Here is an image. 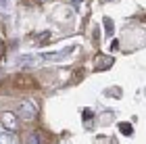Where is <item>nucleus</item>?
Returning <instances> with one entry per match:
<instances>
[{"instance_id":"1","label":"nucleus","mask_w":146,"mask_h":144,"mask_svg":"<svg viewBox=\"0 0 146 144\" xmlns=\"http://www.w3.org/2000/svg\"><path fill=\"white\" fill-rule=\"evenodd\" d=\"M6 88H13L15 92H27V90H36L38 84L31 75L21 73V75L13 77V80H6V82L0 84V92H6Z\"/></svg>"},{"instance_id":"2","label":"nucleus","mask_w":146,"mask_h":144,"mask_svg":"<svg viewBox=\"0 0 146 144\" xmlns=\"http://www.w3.org/2000/svg\"><path fill=\"white\" fill-rule=\"evenodd\" d=\"M0 123L11 129V132H17L19 129V115L15 111H0Z\"/></svg>"},{"instance_id":"3","label":"nucleus","mask_w":146,"mask_h":144,"mask_svg":"<svg viewBox=\"0 0 146 144\" xmlns=\"http://www.w3.org/2000/svg\"><path fill=\"white\" fill-rule=\"evenodd\" d=\"M15 113L21 117V119H34L36 117V107H34V102H29V100H23V102H19V109L15 111Z\"/></svg>"},{"instance_id":"4","label":"nucleus","mask_w":146,"mask_h":144,"mask_svg":"<svg viewBox=\"0 0 146 144\" xmlns=\"http://www.w3.org/2000/svg\"><path fill=\"white\" fill-rule=\"evenodd\" d=\"M25 144H48V136H46L42 129H34V132L27 134Z\"/></svg>"},{"instance_id":"5","label":"nucleus","mask_w":146,"mask_h":144,"mask_svg":"<svg viewBox=\"0 0 146 144\" xmlns=\"http://www.w3.org/2000/svg\"><path fill=\"white\" fill-rule=\"evenodd\" d=\"M48 42H52V40H50V31H44V34H40L38 40H36L38 46H40V44H48Z\"/></svg>"},{"instance_id":"6","label":"nucleus","mask_w":146,"mask_h":144,"mask_svg":"<svg viewBox=\"0 0 146 144\" xmlns=\"http://www.w3.org/2000/svg\"><path fill=\"white\" fill-rule=\"evenodd\" d=\"M104 29H107V34H109V36L113 34V31H115V25H113L111 19H104Z\"/></svg>"},{"instance_id":"7","label":"nucleus","mask_w":146,"mask_h":144,"mask_svg":"<svg viewBox=\"0 0 146 144\" xmlns=\"http://www.w3.org/2000/svg\"><path fill=\"white\" fill-rule=\"evenodd\" d=\"M119 129H121L123 134H131V125L129 123H119Z\"/></svg>"},{"instance_id":"8","label":"nucleus","mask_w":146,"mask_h":144,"mask_svg":"<svg viewBox=\"0 0 146 144\" xmlns=\"http://www.w3.org/2000/svg\"><path fill=\"white\" fill-rule=\"evenodd\" d=\"M67 2H73V4H77V2H84V0H67Z\"/></svg>"}]
</instances>
